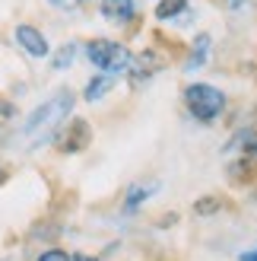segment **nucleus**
<instances>
[{"instance_id":"9d476101","label":"nucleus","mask_w":257,"mask_h":261,"mask_svg":"<svg viewBox=\"0 0 257 261\" xmlns=\"http://www.w3.org/2000/svg\"><path fill=\"white\" fill-rule=\"evenodd\" d=\"M111 89H114V76H108V73H95L92 80L83 86V99H86V102H99L102 96H108Z\"/></svg>"},{"instance_id":"2eb2a0df","label":"nucleus","mask_w":257,"mask_h":261,"mask_svg":"<svg viewBox=\"0 0 257 261\" xmlns=\"http://www.w3.org/2000/svg\"><path fill=\"white\" fill-rule=\"evenodd\" d=\"M13 115H16V109H13V102H7L4 96H0V127H4V124L13 118Z\"/></svg>"},{"instance_id":"39448f33","label":"nucleus","mask_w":257,"mask_h":261,"mask_svg":"<svg viewBox=\"0 0 257 261\" xmlns=\"http://www.w3.org/2000/svg\"><path fill=\"white\" fill-rule=\"evenodd\" d=\"M13 38H16V45H19L29 58H48V55H51V45H48L45 32L35 29V25H29V22H19L16 29H13Z\"/></svg>"},{"instance_id":"6e6552de","label":"nucleus","mask_w":257,"mask_h":261,"mask_svg":"<svg viewBox=\"0 0 257 261\" xmlns=\"http://www.w3.org/2000/svg\"><path fill=\"white\" fill-rule=\"evenodd\" d=\"M210 48H213L210 32H197V35H194V42H190V55H187V64H184V67H187L190 73L200 70L203 64H207V58H210Z\"/></svg>"},{"instance_id":"412c9836","label":"nucleus","mask_w":257,"mask_h":261,"mask_svg":"<svg viewBox=\"0 0 257 261\" xmlns=\"http://www.w3.org/2000/svg\"><path fill=\"white\" fill-rule=\"evenodd\" d=\"M4 181H7V166L0 163V185H4Z\"/></svg>"},{"instance_id":"6ab92c4d","label":"nucleus","mask_w":257,"mask_h":261,"mask_svg":"<svg viewBox=\"0 0 257 261\" xmlns=\"http://www.w3.org/2000/svg\"><path fill=\"white\" fill-rule=\"evenodd\" d=\"M178 220V214H169V217H159V226H172Z\"/></svg>"},{"instance_id":"ddd939ff","label":"nucleus","mask_w":257,"mask_h":261,"mask_svg":"<svg viewBox=\"0 0 257 261\" xmlns=\"http://www.w3.org/2000/svg\"><path fill=\"white\" fill-rule=\"evenodd\" d=\"M76 58V42H67V45H60L57 48V55L51 58V70H67L70 64Z\"/></svg>"},{"instance_id":"20e7f679","label":"nucleus","mask_w":257,"mask_h":261,"mask_svg":"<svg viewBox=\"0 0 257 261\" xmlns=\"http://www.w3.org/2000/svg\"><path fill=\"white\" fill-rule=\"evenodd\" d=\"M54 150L57 153H83L89 143H92V124H89L86 118H70V121H63L57 130H54Z\"/></svg>"},{"instance_id":"a211bd4d","label":"nucleus","mask_w":257,"mask_h":261,"mask_svg":"<svg viewBox=\"0 0 257 261\" xmlns=\"http://www.w3.org/2000/svg\"><path fill=\"white\" fill-rule=\"evenodd\" d=\"M219 4H222L226 10H238V7H245V0H219Z\"/></svg>"},{"instance_id":"f8f14e48","label":"nucleus","mask_w":257,"mask_h":261,"mask_svg":"<svg viewBox=\"0 0 257 261\" xmlns=\"http://www.w3.org/2000/svg\"><path fill=\"white\" fill-rule=\"evenodd\" d=\"M222 198H216V194H203L200 201H194V214L197 217H213V214H219L222 211Z\"/></svg>"},{"instance_id":"1a4fd4ad","label":"nucleus","mask_w":257,"mask_h":261,"mask_svg":"<svg viewBox=\"0 0 257 261\" xmlns=\"http://www.w3.org/2000/svg\"><path fill=\"white\" fill-rule=\"evenodd\" d=\"M156 19L159 22H184L190 19V7H187V0H159L156 4Z\"/></svg>"},{"instance_id":"0eeeda50","label":"nucleus","mask_w":257,"mask_h":261,"mask_svg":"<svg viewBox=\"0 0 257 261\" xmlns=\"http://www.w3.org/2000/svg\"><path fill=\"white\" fill-rule=\"evenodd\" d=\"M99 13H102V19H108V22H114V25H124V22L134 19L137 0H102V4H99Z\"/></svg>"},{"instance_id":"aec40b11","label":"nucleus","mask_w":257,"mask_h":261,"mask_svg":"<svg viewBox=\"0 0 257 261\" xmlns=\"http://www.w3.org/2000/svg\"><path fill=\"white\" fill-rule=\"evenodd\" d=\"M70 261H102V258H92V255H70Z\"/></svg>"},{"instance_id":"f03ea898","label":"nucleus","mask_w":257,"mask_h":261,"mask_svg":"<svg viewBox=\"0 0 257 261\" xmlns=\"http://www.w3.org/2000/svg\"><path fill=\"white\" fill-rule=\"evenodd\" d=\"M86 58L102 73L121 76V73H127V67H131V58L134 55L121 42H111V38H92V42H86Z\"/></svg>"},{"instance_id":"9b49d317","label":"nucleus","mask_w":257,"mask_h":261,"mask_svg":"<svg viewBox=\"0 0 257 261\" xmlns=\"http://www.w3.org/2000/svg\"><path fill=\"white\" fill-rule=\"evenodd\" d=\"M152 191H156V185H134L131 191H127V198H124V211H127V214L140 211V207H143V201L149 198Z\"/></svg>"},{"instance_id":"f3484780","label":"nucleus","mask_w":257,"mask_h":261,"mask_svg":"<svg viewBox=\"0 0 257 261\" xmlns=\"http://www.w3.org/2000/svg\"><path fill=\"white\" fill-rule=\"evenodd\" d=\"M238 261H257V245H254V249H248V252H241Z\"/></svg>"},{"instance_id":"dca6fc26","label":"nucleus","mask_w":257,"mask_h":261,"mask_svg":"<svg viewBox=\"0 0 257 261\" xmlns=\"http://www.w3.org/2000/svg\"><path fill=\"white\" fill-rule=\"evenodd\" d=\"M54 10H76L80 4H86V0H48Z\"/></svg>"},{"instance_id":"4468645a","label":"nucleus","mask_w":257,"mask_h":261,"mask_svg":"<svg viewBox=\"0 0 257 261\" xmlns=\"http://www.w3.org/2000/svg\"><path fill=\"white\" fill-rule=\"evenodd\" d=\"M35 261H70V255L63 252V249H45Z\"/></svg>"},{"instance_id":"f257e3e1","label":"nucleus","mask_w":257,"mask_h":261,"mask_svg":"<svg viewBox=\"0 0 257 261\" xmlns=\"http://www.w3.org/2000/svg\"><path fill=\"white\" fill-rule=\"evenodd\" d=\"M73 102H76V96L70 93V89H57L54 96H48L42 106L22 121V137H29L35 147L42 140H51L54 130L67 121V115L73 112Z\"/></svg>"},{"instance_id":"7ed1b4c3","label":"nucleus","mask_w":257,"mask_h":261,"mask_svg":"<svg viewBox=\"0 0 257 261\" xmlns=\"http://www.w3.org/2000/svg\"><path fill=\"white\" fill-rule=\"evenodd\" d=\"M184 106H187V112L194 115L197 121L210 124V121H216V118L222 115L226 96H222L216 86H210V83H190V86L184 89Z\"/></svg>"},{"instance_id":"423d86ee","label":"nucleus","mask_w":257,"mask_h":261,"mask_svg":"<svg viewBox=\"0 0 257 261\" xmlns=\"http://www.w3.org/2000/svg\"><path fill=\"white\" fill-rule=\"evenodd\" d=\"M159 70H165V58L159 55V51H152V48H146L143 55L131 58V67H127V73H131V83H134V86L146 83L149 76H156Z\"/></svg>"}]
</instances>
